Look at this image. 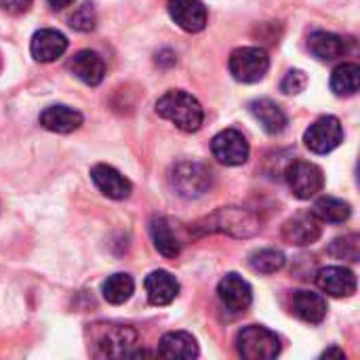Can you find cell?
Returning a JSON list of instances; mask_svg holds the SVG:
<instances>
[{
    "mask_svg": "<svg viewBox=\"0 0 360 360\" xmlns=\"http://www.w3.org/2000/svg\"><path fill=\"white\" fill-rule=\"evenodd\" d=\"M156 112L186 133H196L205 122V110L200 101L186 91H167L156 101Z\"/></svg>",
    "mask_w": 360,
    "mask_h": 360,
    "instance_id": "obj_1",
    "label": "cell"
},
{
    "mask_svg": "<svg viewBox=\"0 0 360 360\" xmlns=\"http://www.w3.org/2000/svg\"><path fill=\"white\" fill-rule=\"evenodd\" d=\"M236 348L245 360H272L281 354V340L266 327L249 325L238 331Z\"/></svg>",
    "mask_w": 360,
    "mask_h": 360,
    "instance_id": "obj_2",
    "label": "cell"
},
{
    "mask_svg": "<svg viewBox=\"0 0 360 360\" xmlns=\"http://www.w3.org/2000/svg\"><path fill=\"white\" fill-rule=\"evenodd\" d=\"M228 68H230V74L234 76V80L253 84V82H259L268 74L270 57L259 46H240V49L232 51Z\"/></svg>",
    "mask_w": 360,
    "mask_h": 360,
    "instance_id": "obj_3",
    "label": "cell"
},
{
    "mask_svg": "<svg viewBox=\"0 0 360 360\" xmlns=\"http://www.w3.org/2000/svg\"><path fill=\"white\" fill-rule=\"evenodd\" d=\"M287 184L300 200H308L316 196L325 188V173L319 165L308 160H295L287 167Z\"/></svg>",
    "mask_w": 360,
    "mask_h": 360,
    "instance_id": "obj_4",
    "label": "cell"
},
{
    "mask_svg": "<svg viewBox=\"0 0 360 360\" xmlns=\"http://www.w3.org/2000/svg\"><path fill=\"white\" fill-rule=\"evenodd\" d=\"M344 141V129L338 116H323L308 127L304 143L314 154H329Z\"/></svg>",
    "mask_w": 360,
    "mask_h": 360,
    "instance_id": "obj_5",
    "label": "cell"
},
{
    "mask_svg": "<svg viewBox=\"0 0 360 360\" xmlns=\"http://www.w3.org/2000/svg\"><path fill=\"white\" fill-rule=\"evenodd\" d=\"M173 188L184 198H198L211 188V171L198 162H181L173 169Z\"/></svg>",
    "mask_w": 360,
    "mask_h": 360,
    "instance_id": "obj_6",
    "label": "cell"
},
{
    "mask_svg": "<svg viewBox=\"0 0 360 360\" xmlns=\"http://www.w3.org/2000/svg\"><path fill=\"white\" fill-rule=\"evenodd\" d=\"M211 152L213 156L226 165V167H238L245 165L249 160V141L247 137L236 131V129H226L221 133H217L211 141Z\"/></svg>",
    "mask_w": 360,
    "mask_h": 360,
    "instance_id": "obj_7",
    "label": "cell"
},
{
    "mask_svg": "<svg viewBox=\"0 0 360 360\" xmlns=\"http://www.w3.org/2000/svg\"><path fill=\"white\" fill-rule=\"evenodd\" d=\"M207 224H211V226H207L209 230L228 232V234H234V236H253L259 230L257 219L251 213H247L243 209H236V207L219 209L217 213L207 217Z\"/></svg>",
    "mask_w": 360,
    "mask_h": 360,
    "instance_id": "obj_8",
    "label": "cell"
},
{
    "mask_svg": "<svg viewBox=\"0 0 360 360\" xmlns=\"http://www.w3.org/2000/svg\"><path fill=\"white\" fill-rule=\"evenodd\" d=\"M217 295H219L221 304L230 312H245L251 306V302H253V289H251V285L243 276H238L234 272L226 274L219 281Z\"/></svg>",
    "mask_w": 360,
    "mask_h": 360,
    "instance_id": "obj_9",
    "label": "cell"
},
{
    "mask_svg": "<svg viewBox=\"0 0 360 360\" xmlns=\"http://www.w3.org/2000/svg\"><path fill=\"white\" fill-rule=\"evenodd\" d=\"M169 15L171 19L190 34L202 32L207 21H209V13L207 6L200 0H169Z\"/></svg>",
    "mask_w": 360,
    "mask_h": 360,
    "instance_id": "obj_10",
    "label": "cell"
},
{
    "mask_svg": "<svg viewBox=\"0 0 360 360\" xmlns=\"http://www.w3.org/2000/svg\"><path fill=\"white\" fill-rule=\"evenodd\" d=\"M91 179L97 186V190L112 200H124L133 192L131 181L110 165H95L91 169Z\"/></svg>",
    "mask_w": 360,
    "mask_h": 360,
    "instance_id": "obj_11",
    "label": "cell"
},
{
    "mask_svg": "<svg viewBox=\"0 0 360 360\" xmlns=\"http://www.w3.org/2000/svg\"><path fill=\"white\" fill-rule=\"evenodd\" d=\"M316 285L331 297H350L356 293V274L344 266H329L319 270Z\"/></svg>",
    "mask_w": 360,
    "mask_h": 360,
    "instance_id": "obj_12",
    "label": "cell"
},
{
    "mask_svg": "<svg viewBox=\"0 0 360 360\" xmlns=\"http://www.w3.org/2000/svg\"><path fill=\"white\" fill-rule=\"evenodd\" d=\"M323 234L321 221L314 217V213H300L285 221L283 226V238L289 245L295 247H308L314 245Z\"/></svg>",
    "mask_w": 360,
    "mask_h": 360,
    "instance_id": "obj_13",
    "label": "cell"
},
{
    "mask_svg": "<svg viewBox=\"0 0 360 360\" xmlns=\"http://www.w3.org/2000/svg\"><path fill=\"white\" fill-rule=\"evenodd\" d=\"M30 51H32V57L40 63H51L55 59H59L65 51H68V38L57 32V30H51V27H44V30H38L34 36H32V42H30Z\"/></svg>",
    "mask_w": 360,
    "mask_h": 360,
    "instance_id": "obj_14",
    "label": "cell"
},
{
    "mask_svg": "<svg viewBox=\"0 0 360 360\" xmlns=\"http://www.w3.org/2000/svg\"><path fill=\"white\" fill-rule=\"evenodd\" d=\"M68 68H70V72L78 80H82L89 86H97L103 80V76H105V63H103L101 55L95 53V51H91V49L78 51L70 59Z\"/></svg>",
    "mask_w": 360,
    "mask_h": 360,
    "instance_id": "obj_15",
    "label": "cell"
},
{
    "mask_svg": "<svg viewBox=\"0 0 360 360\" xmlns=\"http://www.w3.org/2000/svg\"><path fill=\"white\" fill-rule=\"evenodd\" d=\"M352 46V40L340 36V34H333V32H314L310 34L308 38V49L310 53L321 59V61H333V59H340L344 57Z\"/></svg>",
    "mask_w": 360,
    "mask_h": 360,
    "instance_id": "obj_16",
    "label": "cell"
},
{
    "mask_svg": "<svg viewBox=\"0 0 360 360\" xmlns=\"http://www.w3.org/2000/svg\"><path fill=\"white\" fill-rule=\"evenodd\" d=\"M291 310L308 325H321L327 316V302L314 291H295L291 297Z\"/></svg>",
    "mask_w": 360,
    "mask_h": 360,
    "instance_id": "obj_17",
    "label": "cell"
},
{
    "mask_svg": "<svg viewBox=\"0 0 360 360\" xmlns=\"http://www.w3.org/2000/svg\"><path fill=\"white\" fill-rule=\"evenodd\" d=\"M249 112L253 114V118L262 124V129L270 135H278L287 129V114L285 110L272 101V99H255L249 103Z\"/></svg>",
    "mask_w": 360,
    "mask_h": 360,
    "instance_id": "obj_18",
    "label": "cell"
},
{
    "mask_svg": "<svg viewBox=\"0 0 360 360\" xmlns=\"http://www.w3.org/2000/svg\"><path fill=\"white\" fill-rule=\"evenodd\" d=\"M150 234L154 240V247L160 255L167 259H175L181 253V238L177 234V228L167 217H154L150 224Z\"/></svg>",
    "mask_w": 360,
    "mask_h": 360,
    "instance_id": "obj_19",
    "label": "cell"
},
{
    "mask_svg": "<svg viewBox=\"0 0 360 360\" xmlns=\"http://www.w3.org/2000/svg\"><path fill=\"white\" fill-rule=\"evenodd\" d=\"M146 293L152 306H169L179 293V283L171 272L154 270L146 278Z\"/></svg>",
    "mask_w": 360,
    "mask_h": 360,
    "instance_id": "obj_20",
    "label": "cell"
},
{
    "mask_svg": "<svg viewBox=\"0 0 360 360\" xmlns=\"http://www.w3.org/2000/svg\"><path fill=\"white\" fill-rule=\"evenodd\" d=\"M82 120V114L70 105H49L40 114V124L53 133H72L80 129Z\"/></svg>",
    "mask_w": 360,
    "mask_h": 360,
    "instance_id": "obj_21",
    "label": "cell"
},
{
    "mask_svg": "<svg viewBox=\"0 0 360 360\" xmlns=\"http://www.w3.org/2000/svg\"><path fill=\"white\" fill-rule=\"evenodd\" d=\"M198 352V344L188 331H171L162 335L158 344V354L162 359H196Z\"/></svg>",
    "mask_w": 360,
    "mask_h": 360,
    "instance_id": "obj_22",
    "label": "cell"
},
{
    "mask_svg": "<svg viewBox=\"0 0 360 360\" xmlns=\"http://www.w3.org/2000/svg\"><path fill=\"white\" fill-rule=\"evenodd\" d=\"M314 217L319 221H325V224H344L350 219L352 215V207L342 200V198H335V196H323L316 200L314 205Z\"/></svg>",
    "mask_w": 360,
    "mask_h": 360,
    "instance_id": "obj_23",
    "label": "cell"
},
{
    "mask_svg": "<svg viewBox=\"0 0 360 360\" xmlns=\"http://www.w3.org/2000/svg\"><path fill=\"white\" fill-rule=\"evenodd\" d=\"M360 86L359 63H342L331 74V91L340 97L356 95Z\"/></svg>",
    "mask_w": 360,
    "mask_h": 360,
    "instance_id": "obj_24",
    "label": "cell"
},
{
    "mask_svg": "<svg viewBox=\"0 0 360 360\" xmlns=\"http://www.w3.org/2000/svg\"><path fill=\"white\" fill-rule=\"evenodd\" d=\"M101 291H103V297H105L108 304L120 306V304H124V302L131 300V295L135 291V281L129 274L118 272V274L108 276V281L103 283V289Z\"/></svg>",
    "mask_w": 360,
    "mask_h": 360,
    "instance_id": "obj_25",
    "label": "cell"
},
{
    "mask_svg": "<svg viewBox=\"0 0 360 360\" xmlns=\"http://www.w3.org/2000/svg\"><path fill=\"white\" fill-rule=\"evenodd\" d=\"M285 253L278 251V249H262V251H255L251 257H249V266L253 272H259V274H276L278 270L285 268Z\"/></svg>",
    "mask_w": 360,
    "mask_h": 360,
    "instance_id": "obj_26",
    "label": "cell"
},
{
    "mask_svg": "<svg viewBox=\"0 0 360 360\" xmlns=\"http://www.w3.org/2000/svg\"><path fill=\"white\" fill-rule=\"evenodd\" d=\"M329 253L338 259L346 262H359L360 259V236L359 234H348L342 238H335L329 247Z\"/></svg>",
    "mask_w": 360,
    "mask_h": 360,
    "instance_id": "obj_27",
    "label": "cell"
},
{
    "mask_svg": "<svg viewBox=\"0 0 360 360\" xmlns=\"http://www.w3.org/2000/svg\"><path fill=\"white\" fill-rule=\"evenodd\" d=\"M95 23H97V15L91 2H84L70 15V25L78 32H91L95 30Z\"/></svg>",
    "mask_w": 360,
    "mask_h": 360,
    "instance_id": "obj_28",
    "label": "cell"
},
{
    "mask_svg": "<svg viewBox=\"0 0 360 360\" xmlns=\"http://www.w3.org/2000/svg\"><path fill=\"white\" fill-rule=\"evenodd\" d=\"M308 86V76L302 70H289L281 82V91L285 95H300Z\"/></svg>",
    "mask_w": 360,
    "mask_h": 360,
    "instance_id": "obj_29",
    "label": "cell"
},
{
    "mask_svg": "<svg viewBox=\"0 0 360 360\" xmlns=\"http://www.w3.org/2000/svg\"><path fill=\"white\" fill-rule=\"evenodd\" d=\"M34 0H0V11L8 13V15H21L25 11H30Z\"/></svg>",
    "mask_w": 360,
    "mask_h": 360,
    "instance_id": "obj_30",
    "label": "cell"
},
{
    "mask_svg": "<svg viewBox=\"0 0 360 360\" xmlns=\"http://www.w3.org/2000/svg\"><path fill=\"white\" fill-rule=\"evenodd\" d=\"M46 2H49V6L55 8V11H63V8H68L70 4H74V0H46Z\"/></svg>",
    "mask_w": 360,
    "mask_h": 360,
    "instance_id": "obj_31",
    "label": "cell"
},
{
    "mask_svg": "<svg viewBox=\"0 0 360 360\" xmlns=\"http://www.w3.org/2000/svg\"><path fill=\"white\" fill-rule=\"evenodd\" d=\"M331 356H335V359H346L344 350H340V348H331V350L323 352V359H331Z\"/></svg>",
    "mask_w": 360,
    "mask_h": 360,
    "instance_id": "obj_32",
    "label": "cell"
}]
</instances>
